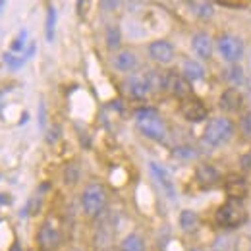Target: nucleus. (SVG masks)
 I'll return each instance as SVG.
<instances>
[{
    "label": "nucleus",
    "instance_id": "34",
    "mask_svg": "<svg viewBox=\"0 0 251 251\" xmlns=\"http://www.w3.org/2000/svg\"><path fill=\"white\" fill-rule=\"evenodd\" d=\"M70 251H83V250H79V248H72Z\"/></svg>",
    "mask_w": 251,
    "mask_h": 251
},
{
    "label": "nucleus",
    "instance_id": "30",
    "mask_svg": "<svg viewBox=\"0 0 251 251\" xmlns=\"http://www.w3.org/2000/svg\"><path fill=\"white\" fill-rule=\"evenodd\" d=\"M100 6H102V8H118L120 2H100Z\"/></svg>",
    "mask_w": 251,
    "mask_h": 251
},
{
    "label": "nucleus",
    "instance_id": "8",
    "mask_svg": "<svg viewBox=\"0 0 251 251\" xmlns=\"http://www.w3.org/2000/svg\"><path fill=\"white\" fill-rule=\"evenodd\" d=\"M126 91L129 93V97L133 99H145L153 93L151 81L147 74H133L129 75V79L126 81Z\"/></svg>",
    "mask_w": 251,
    "mask_h": 251
},
{
    "label": "nucleus",
    "instance_id": "24",
    "mask_svg": "<svg viewBox=\"0 0 251 251\" xmlns=\"http://www.w3.org/2000/svg\"><path fill=\"white\" fill-rule=\"evenodd\" d=\"M120 43H122V33H120V29L118 27H108L106 29V47L108 49H118L120 47Z\"/></svg>",
    "mask_w": 251,
    "mask_h": 251
},
{
    "label": "nucleus",
    "instance_id": "27",
    "mask_svg": "<svg viewBox=\"0 0 251 251\" xmlns=\"http://www.w3.org/2000/svg\"><path fill=\"white\" fill-rule=\"evenodd\" d=\"M174 157L189 160V158L197 157V151H195L193 147H189V145H182V147H176V149H174Z\"/></svg>",
    "mask_w": 251,
    "mask_h": 251
},
{
    "label": "nucleus",
    "instance_id": "1",
    "mask_svg": "<svg viewBox=\"0 0 251 251\" xmlns=\"http://www.w3.org/2000/svg\"><path fill=\"white\" fill-rule=\"evenodd\" d=\"M232 137H234L232 120L226 116H219L207 124L205 131H203V137H201V143L207 149H219V147H224Z\"/></svg>",
    "mask_w": 251,
    "mask_h": 251
},
{
    "label": "nucleus",
    "instance_id": "32",
    "mask_svg": "<svg viewBox=\"0 0 251 251\" xmlns=\"http://www.w3.org/2000/svg\"><path fill=\"white\" fill-rule=\"evenodd\" d=\"M10 201H12V197H8V195L0 193V205H4V203H10Z\"/></svg>",
    "mask_w": 251,
    "mask_h": 251
},
{
    "label": "nucleus",
    "instance_id": "3",
    "mask_svg": "<svg viewBox=\"0 0 251 251\" xmlns=\"http://www.w3.org/2000/svg\"><path fill=\"white\" fill-rule=\"evenodd\" d=\"M215 219H217V224H219L220 228H226V230L242 226L248 220V211L244 207V201L228 199L226 203H222L219 207Z\"/></svg>",
    "mask_w": 251,
    "mask_h": 251
},
{
    "label": "nucleus",
    "instance_id": "22",
    "mask_svg": "<svg viewBox=\"0 0 251 251\" xmlns=\"http://www.w3.org/2000/svg\"><path fill=\"white\" fill-rule=\"evenodd\" d=\"M122 251H145V242L139 234H129L122 242Z\"/></svg>",
    "mask_w": 251,
    "mask_h": 251
},
{
    "label": "nucleus",
    "instance_id": "29",
    "mask_svg": "<svg viewBox=\"0 0 251 251\" xmlns=\"http://www.w3.org/2000/svg\"><path fill=\"white\" fill-rule=\"evenodd\" d=\"M39 126L45 127V102L39 104Z\"/></svg>",
    "mask_w": 251,
    "mask_h": 251
},
{
    "label": "nucleus",
    "instance_id": "17",
    "mask_svg": "<svg viewBox=\"0 0 251 251\" xmlns=\"http://www.w3.org/2000/svg\"><path fill=\"white\" fill-rule=\"evenodd\" d=\"M182 75L188 81H201L205 77V68H203V64L197 62V60H186L184 68H182Z\"/></svg>",
    "mask_w": 251,
    "mask_h": 251
},
{
    "label": "nucleus",
    "instance_id": "14",
    "mask_svg": "<svg viewBox=\"0 0 251 251\" xmlns=\"http://www.w3.org/2000/svg\"><path fill=\"white\" fill-rule=\"evenodd\" d=\"M164 89L170 91V93L174 95V97H178V99H186L191 93V87H189L188 79L184 75H180V74H174V72H168L166 74V85H164Z\"/></svg>",
    "mask_w": 251,
    "mask_h": 251
},
{
    "label": "nucleus",
    "instance_id": "19",
    "mask_svg": "<svg viewBox=\"0 0 251 251\" xmlns=\"http://www.w3.org/2000/svg\"><path fill=\"white\" fill-rule=\"evenodd\" d=\"M189 8L201 20H211L215 16V4H211V2H191Z\"/></svg>",
    "mask_w": 251,
    "mask_h": 251
},
{
    "label": "nucleus",
    "instance_id": "21",
    "mask_svg": "<svg viewBox=\"0 0 251 251\" xmlns=\"http://www.w3.org/2000/svg\"><path fill=\"white\" fill-rule=\"evenodd\" d=\"M226 77H228V81H230L234 87H240V85L246 83V72H244V68L238 66V64H232V66L228 68Z\"/></svg>",
    "mask_w": 251,
    "mask_h": 251
},
{
    "label": "nucleus",
    "instance_id": "16",
    "mask_svg": "<svg viewBox=\"0 0 251 251\" xmlns=\"http://www.w3.org/2000/svg\"><path fill=\"white\" fill-rule=\"evenodd\" d=\"M112 66L118 70V72H133L135 68H137V56H135V52H131V50H122V52H118L114 58H112Z\"/></svg>",
    "mask_w": 251,
    "mask_h": 251
},
{
    "label": "nucleus",
    "instance_id": "15",
    "mask_svg": "<svg viewBox=\"0 0 251 251\" xmlns=\"http://www.w3.org/2000/svg\"><path fill=\"white\" fill-rule=\"evenodd\" d=\"M242 104H244V97L236 87H228L226 91H222L219 99V106L224 112H238Z\"/></svg>",
    "mask_w": 251,
    "mask_h": 251
},
{
    "label": "nucleus",
    "instance_id": "18",
    "mask_svg": "<svg viewBox=\"0 0 251 251\" xmlns=\"http://www.w3.org/2000/svg\"><path fill=\"white\" fill-rule=\"evenodd\" d=\"M178 222H180V228L186 232V234H193L197 228H199V215L195 211H182L180 217H178Z\"/></svg>",
    "mask_w": 251,
    "mask_h": 251
},
{
    "label": "nucleus",
    "instance_id": "10",
    "mask_svg": "<svg viewBox=\"0 0 251 251\" xmlns=\"http://www.w3.org/2000/svg\"><path fill=\"white\" fill-rule=\"evenodd\" d=\"M147 52H149V58H151L153 62L162 64V66H164V64H170L174 60V47H172L168 41H164V39L153 41V43L149 45Z\"/></svg>",
    "mask_w": 251,
    "mask_h": 251
},
{
    "label": "nucleus",
    "instance_id": "31",
    "mask_svg": "<svg viewBox=\"0 0 251 251\" xmlns=\"http://www.w3.org/2000/svg\"><path fill=\"white\" fill-rule=\"evenodd\" d=\"M242 162H244V168H251V153L248 157H242Z\"/></svg>",
    "mask_w": 251,
    "mask_h": 251
},
{
    "label": "nucleus",
    "instance_id": "28",
    "mask_svg": "<svg viewBox=\"0 0 251 251\" xmlns=\"http://www.w3.org/2000/svg\"><path fill=\"white\" fill-rule=\"evenodd\" d=\"M240 127H242V133H244L248 139H251V110H250V112H246V114L242 116Z\"/></svg>",
    "mask_w": 251,
    "mask_h": 251
},
{
    "label": "nucleus",
    "instance_id": "20",
    "mask_svg": "<svg viewBox=\"0 0 251 251\" xmlns=\"http://www.w3.org/2000/svg\"><path fill=\"white\" fill-rule=\"evenodd\" d=\"M56 8L54 6H49L47 10V25H45V35H47V41L52 43L54 37H56Z\"/></svg>",
    "mask_w": 251,
    "mask_h": 251
},
{
    "label": "nucleus",
    "instance_id": "9",
    "mask_svg": "<svg viewBox=\"0 0 251 251\" xmlns=\"http://www.w3.org/2000/svg\"><path fill=\"white\" fill-rule=\"evenodd\" d=\"M248 180H246V176H242V174H228L226 178H224V191H226V195H228V199H238V201H242L246 195H248Z\"/></svg>",
    "mask_w": 251,
    "mask_h": 251
},
{
    "label": "nucleus",
    "instance_id": "2",
    "mask_svg": "<svg viewBox=\"0 0 251 251\" xmlns=\"http://www.w3.org/2000/svg\"><path fill=\"white\" fill-rule=\"evenodd\" d=\"M135 124L145 137H149L153 141H164L166 139V133H168L166 124L155 108L145 106V108L135 110Z\"/></svg>",
    "mask_w": 251,
    "mask_h": 251
},
{
    "label": "nucleus",
    "instance_id": "11",
    "mask_svg": "<svg viewBox=\"0 0 251 251\" xmlns=\"http://www.w3.org/2000/svg\"><path fill=\"white\" fill-rule=\"evenodd\" d=\"M182 114H184V118H186L188 122L199 124V122L207 120L209 110H207V106H205L201 100H197V99H188V100L182 102Z\"/></svg>",
    "mask_w": 251,
    "mask_h": 251
},
{
    "label": "nucleus",
    "instance_id": "5",
    "mask_svg": "<svg viewBox=\"0 0 251 251\" xmlns=\"http://www.w3.org/2000/svg\"><path fill=\"white\" fill-rule=\"evenodd\" d=\"M217 49L219 54L224 58V62L228 64H238L244 56V41L232 33H222L217 39Z\"/></svg>",
    "mask_w": 251,
    "mask_h": 251
},
{
    "label": "nucleus",
    "instance_id": "12",
    "mask_svg": "<svg viewBox=\"0 0 251 251\" xmlns=\"http://www.w3.org/2000/svg\"><path fill=\"white\" fill-rule=\"evenodd\" d=\"M195 182L203 189L215 188L220 182V172L213 164H199L195 168Z\"/></svg>",
    "mask_w": 251,
    "mask_h": 251
},
{
    "label": "nucleus",
    "instance_id": "33",
    "mask_svg": "<svg viewBox=\"0 0 251 251\" xmlns=\"http://www.w3.org/2000/svg\"><path fill=\"white\" fill-rule=\"evenodd\" d=\"M4 6H6V2H4V0H0V14H2V8H4Z\"/></svg>",
    "mask_w": 251,
    "mask_h": 251
},
{
    "label": "nucleus",
    "instance_id": "25",
    "mask_svg": "<svg viewBox=\"0 0 251 251\" xmlns=\"http://www.w3.org/2000/svg\"><path fill=\"white\" fill-rule=\"evenodd\" d=\"M2 60L8 64V68H10V70H18V68H22L24 64L27 62V58H25V56H16L14 52H4Z\"/></svg>",
    "mask_w": 251,
    "mask_h": 251
},
{
    "label": "nucleus",
    "instance_id": "36",
    "mask_svg": "<svg viewBox=\"0 0 251 251\" xmlns=\"http://www.w3.org/2000/svg\"><path fill=\"white\" fill-rule=\"evenodd\" d=\"M250 68H251V56H250Z\"/></svg>",
    "mask_w": 251,
    "mask_h": 251
},
{
    "label": "nucleus",
    "instance_id": "13",
    "mask_svg": "<svg viewBox=\"0 0 251 251\" xmlns=\"http://www.w3.org/2000/svg\"><path fill=\"white\" fill-rule=\"evenodd\" d=\"M191 49H193V52H195L197 58L209 60L213 56V39H211V35L205 31L195 33L191 37Z\"/></svg>",
    "mask_w": 251,
    "mask_h": 251
},
{
    "label": "nucleus",
    "instance_id": "35",
    "mask_svg": "<svg viewBox=\"0 0 251 251\" xmlns=\"http://www.w3.org/2000/svg\"><path fill=\"white\" fill-rule=\"evenodd\" d=\"M191 251H203V250H191Z\"/></svg>",
    "mask_w": 251,
    "mask_h": 251
},
{
    "label": "nucleus",
    "instance_id": "4",
    "mask_svg": "<svg viewBox=\"0 0 251 251\" xmlns=\"http://www.w3.org/2000/svg\"><path fill=\"white\" fill-rule=\"evenodd\" d=\"M106 205V189L102 184H89L81 193V207L87 217H97Z\"/></svg>",
    "mask_w": 251,
    "mask_h": 251
},
{
    "label": "nucleus",
    "instance_id": "7",
    "mask_svg": "<svg viewBox=\"0 0 251 251\" xmlns=\"http://www.w3.org/2000/svg\"><path fill=\"white\" fill-rule=\"evenodd\" d=\"M37 244L43 251H52L60 246V230L52 220H45L37 232Z\"/></svg>",
    "mask_w": 251,
    "mask_h": 251
},
{
    "label": "nucleus",
    "instance_id": "23",
    "mask_svg": "<svg viewBox=\"0 0 251 251\" xmlns=\"http://www.w3.org/2000/svg\"><path fill=\"white\" fill-rule=\"evenodd\" d=\"M81 176V170H79V164L77 162H70L66 168H64V182L68 186H75L77 180Z\"/></svg>",
    "mask_w": 251,
    "mask_h": 251
},
{
    "label": "nucleus",
    "instance_id": "6",
    "mask_svg": "<svg viewBox=\"0 0 251 251\" xmlns=\"http://www.w3.org/2000/svg\"><path fill=\"white\" fill-rule=\"evenodd\" d=\"M149 172H151V176L157 180V184L160 186V189L164 191V195H168V199L174 201L176 195H178V189H176V182H174L172 174L168 172V168H164L162 164L151 160V162H149Z\"/></svg>",
    "mask_w": 251,
    "mask_h": 251
},
{
    "label": "nucleus",
    "instance_id": "26",
    "mask_svg": "<svg viewBox=\"0 0 251 251\" xmlns=\"http://www.w3.org/2000/svg\"><path fill=\"white\" fill-rule=\"evenodd\" d=\"M27 39V31L25 29H22L20 35L14 39V43H12V47H10V52H14V54H22L24 52V49H25V41Z\"/></svg>",
    "mask_w": 251,
    "mask_h": 251
}]
</instances>
